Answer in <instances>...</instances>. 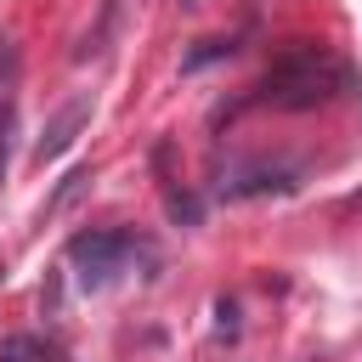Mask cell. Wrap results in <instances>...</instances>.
Returning a JSON list of instances; mask_svg holds the SVG:
<instances>
[{
    "mask_svg": "<svg viewBox=\"0 0 362 362\" xmlns=\"http://www.w3.org/2000/svg\"><path fill=\"white\" fill-rule=\"evenodd\" d=\"M17 85H23V51H17V40H0V181H6L11 147H17Z\"/></svg>",
    "mask_w": 362,
    "mask_h": 362,
    "instance_id": "cell-3",
    "label": "cell"
},
{
    "mask_svg": "<svg viewBox=\"0 0 362 362\" xmlns=\"http://www.w3.org/2000/svg\"><path fill=\"white\" fill-rule=\"evenodd\" d=\"M130 249H136L130 232H79V238L68 243V260H74V272H79L85 288H102V283H113V277L124 272Z\"/></svg>",
    "mask_w": 362,
    "mask_h": 362,
    "instance_id": "cell-2",
    "label": "cell"
},
{
    "mask_svg": "<svg viewBox=\"0 0 362 362\" xmlns=\"http://www.w3.org/2000/svg\"><path fill=\"white\" fill-rule=\"evenodd\" d=\"M226 51H232L226 40H204V45H198V51L187 57V68H204V62H215V57H226Z\"/></svg>",
    "mask_w": 362,
    "mask_h": 362,
    "instance_id": "cell-7",
    "label": "cell"
},
{
    "mask_svg": "<svg viewBox=\"0 0 362 362\" xmlns=\"http://www.w3.org/2000/svg\"><path fill=\"white\" fill-rule=\"evenodd\" d=\"M85 187H90V170H85V164H79V170H68V175L57 181V192L45 198V209H40V215H57V209H68V204H74Z\"/></svg>",
    "mask_w": 362,
    "mask_h": 362,
    "instance_id": "cell-5",
    "label": "cell"
},
{
    "mask_svg": "<svg viewBox=\"0 0 362 362\" xmlns=\"http://www.w3.org/2000/svg\"><path fill=\"white\" fill-rule=\"evenodd\" d=\"M85 119H90V96L79 90V96H68V102H62V107L45 119V130H40V141H34V164H51V158H62V153L79 141Z\"/></svg>",
    "mask_w": 362,
    "mask_h": 362,
    "instance_id": "cell-4",
    "label": "cell"
},
{
    "mask_svg": "<svg viewBox=\"0 0 362 362\" xmlns=\"http://www.w3.org/2000/svg\"><path fill=\"white\" fill-rule=\"evenodd\" d=\"M339 85V68L322 57V51H294L288 62H277V74H266V96L272 102H283V107H311V102H322L328 90Z\"/></svg>",
    "mask_w": 362,
    "mask_h": 362,
    "instance_id": "cell-1",
    "label": "cell"
},
{
    "mask_svg": "<svg viewBox=\"0 0 362 362\" xmlns=\"http://www.w3.org/2000/svg\"><path fill=\"white\" fill-rule=\"evenodd\" d=\"M0 362H45V345L34 334H6L0 339Z\"/></svg>",
    "mask_w": 362,
    "mask_h": 362,
    "instance_id": "cell-6",
    "label": "cell"
}]
</instances>
